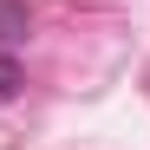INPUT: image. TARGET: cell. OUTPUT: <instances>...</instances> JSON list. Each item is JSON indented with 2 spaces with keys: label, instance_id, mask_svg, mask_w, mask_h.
Listing matches in <instances>:
<instances>
[{
  "label": "cell",
  "instance_id": "obj_1",
  "mask_svg": "<svg viewBox=\"0 0 150 150\" xmlns=\"http://www.w3.org/2000/svg\"><path fill=\"white\" fill-rule=\"evenodd\" d=\"M20 85H26V72H20L7 52H0V105H13V98H20Z\"/></svg>",
  "mask_w": 150,
  "mask_h": 150
},
{
  "label": "cell",
  "instance_id": "obj_2",
  "mask_svg": "<svg viewBox=\"0 0 150 150\" xmlns=\"http://www.w3.org/2000/svg\"><path fill=\"white\" fill-rule=\"evenodd\" d=\"M26 26V7H13V0H0V33H20Z\"/></svg>",
  "mask_w": 150,
  "mask_h": 150
}]
</instances>
